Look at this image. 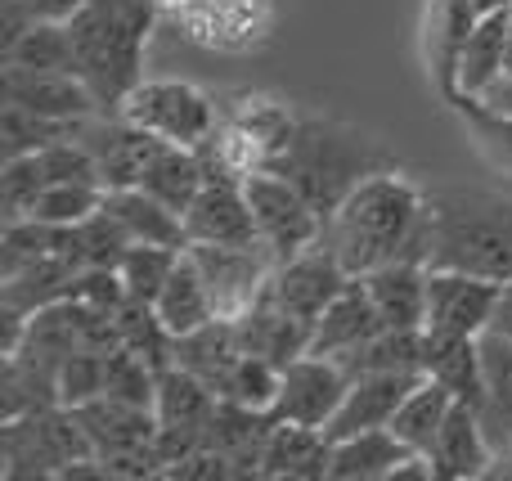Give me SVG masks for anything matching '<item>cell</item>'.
<instances>
[{
	"instance_id": "20",
	"label": "cell",
	"mask_w": 512,
	"mask_h": 481,
	"mask_svg": "<svg viewBox=\"0 0 512 481\" xmlns=\"http://www.w3.org/2000/svg\"><path fill=\"white\" fill-rule=\"evenodd\" d=\"M387 329H423L427 320V261L400 257L360 275Z\"/></svg>"
},
{
	"instance_id": "22",
	"label": "cell",
	"mask_w": 512,
	"mask_h": 481,
	"mask_svg": "<svg viewBox=\"0 0 512 481\" xmlns=\"http://www.w3.org/2000/svg\"><path fill=\"white\" fill-rule=\"evenodd\" d=\"M405 455H414V450L391 428L355 432V437L333 441V450H328V481H391Z\"/></svg>"
},
{
	"instance_id": "2",
	"label": "cell",
	"mask_w": 512,
	"mask_h": 481,
	"mask_svg": "<svg viewBox=\"0 0 512 481\" xmlns=\"http://www.w3.org/2000/svg\"><path fill=\"white\" fill-rule=\"evenodd\" d=\"M158 5L153 0H86L68 18L72 72L90 86L104 113H122L126 95L144 81V50H149Z\"/></svg>"
},
{
	"instance_id": "10",
	"label": "cell",
	"mask_w": 512,
	"mask_h": 481,
	"mask_svg": "<svg viewBox=\"0 0 512 481\" xmlns=\"http://www.w3.org/2000/svg\"><path fill=\"white\" fill-rule=\"evenodd\" d=\"M499 288L490 279L463 275V270L427 266V320L423 333L432 338H481L495 324Z\"/></svg>"
},
{
	"instance_id": "23",
	"label": "cell",
	"mask_w": 512,
	"mask_h": 481,
	"mask_svg": "<svg viewBox=\"0 0 512 481\" xmlns=\"http://www.w3.org/2000/svg\"><path fill=\"white\" fill-rule=\"evenodd\" d=\"M481 374H486V392H481V423H486L490 441L499 450L512 446V333L486 329L481 333Z\"/></svg>"
},
{
	"instance_id": "43",
	"label": "cell",
	"mask_w": 512,
	"mask_h": 481,
	"mask_svg": "<svg viewBox=\"0 0 512 481\" xmlns=\"http://www.w3.org/2000/svg\"><path fill=\"white\" fill-rule=\"evenodd\" d=\"M504 72H512V36H508V63H504Z\"/></svg>"
},
{
	"instance_id": "36",
	"label": "cell",
	"mask_w": 512,
	"mask_h": 481,
	"mask_svg": "<svg viewBox=\"0 0 512 481\" xmlns=\"http://www.w3.org/2000/svg\"><path fill=\"white\" fill-rule=\"evenodd\" d=\"M454 108L463 113L468 140L477 144V153L490 162L495 171L512 176V117H499L490 108H481L477 99H454Z\"/></svg>"
},
{
	"instance_id": "19",
	"label": "cell",
	"mask_w": 512,
	"mask_h": 481,
	"mask_svg": "<svg viewBox=\"0 0 512 481\" xmlns=\"http://www.w3.org/2000/svg\"><path fill=\"white\" fill-rule=\"evenodd\" d=\"M508 36H512V9L481 14L477 23L468 27V36H463V45H459V59H454L450 99H477L490 81L504 77Z\"/></svg>"
},
{
	"instance_id": "29",
	"label": "cell",
	"mask_w": 512,
	"mask_h": 481,
	"mask_svg": "<svg viewBox=\"0 0 512 481\" xmlns=\"http://www.w3.org/2000/svg\"><path fill=\"white\" fill-rule=\"evenodd\" d=\"M450 410H454V392H450V387L436 383V378H423V383H418L414 392L400 401L396 419H391V432H396V437L405 441L414 455H427V450L436 446V437H441Z\"/></svg>"
},
{
	"instance_id": "35",
	"label": "cell",
	"mask_w": 512,
	"mask_h": 481,
	"mask_svg": "<svg viewBox=\"0 0 512 481\" xmlns=\"http://www.w3.org/2000/svg\"><path fill=\"white\" fill-rule=\"evenodd\" d=\"M0 63H9V68H68L72 72L68 23H32L18 36L14 50L0 54Z\"/></svg>"
},
{
	"instance_id": "38",
	"label": "cell",
	"mask_w": 512,
	"mask_h": 481,
	"mask_svg": "<svg viewBox=\"0 0 512 481\" xmlns=\"http://www.w3.org/2000/svg\"><path fill=\"white\" fill-rule=\"evenodd\" d=\"M50 176L41 167V153H23V158H5V176H0V207L5 221H23L32 216L36 198L45 194Z\"/></svg>"
},
{
	"instance_id": "26",
	"label": "cell",
	"mask_w": 512,
	"mask_h": 481,
	"mask_svg": "<svg viewBox=\"0 0 512 481\" xmlns=\"http://www.w3.org/2000/svg\"><path fill=\"white\" fill-rule=\"evenodd\" d=\"M328 450L333 441L319 428H301V423H279L265 441V459H261V477H328Z\"/></svg>"
},
{
	"instance_id": "37",
	"label": "cell",
	"mask_w": 512,
	"mask_h": 481,
	"mask_svg": "<svg viewBox=\"0 0 512 481\" xmlns=\"http://www.w3.org/2000/svg\"><path fill=\"white\" fill-rule=\"evenodd\" d=\"M108 387V351H72V356L59 360V405L77 410V405H90L95 396H104Z\"/></svg>"
},
{
	"instance_id": "17",
	"label": "cell",
	"mask_w": 512,
	"mask_h": 481,
	"mask_svg": "<svg viewBox=\"0 0 512 481\" xmlns=\"http://www.w3.org/2000/svg\"><path fill=\"white\" fill-rule=\"evenodd\" d=\"M77 419L99 459H117V455H135V450L158 446V414L149 405L95 396L90 405H77Z\"/></svg>"
},
{
	"instance_id": "30",
	"label": "cell",
	"mask_w": 512,
	"mask_h": 481,
	"mask_svg": "<svg viewBox=\"0 0 512 481\" xmlns=\"http://www.w3.org/2000/svg\"><path fill=\"white\" fill-rule=\"evenodd\" d=\"M95 122V117H90ZM90 122H54V117H41L23 104H0V149L5 158H23V153H41L59 140H72V135H86Z\"/></svg>"
},
{
	"instance_id": "13",
	"label": "cell",
	"mask_w": 512,
	"mask_h": 481,
	"mask_svg": "<svg viewBox=\"0 0 512 481\" xmlns=\"http://www.w3.org/2000/svg\"><path fill=\"white\" fill-rule=\"evenodd\" d=\"M0 68H5L0 90L9 104H23L41 117H54V122H90L104 113L90 86L68 68H9V63H0Z\"/></svg>"
},
{
	"instance_id": "8",
	"label": "cell",
	"mask_w": 512,
	"mask_h": 481,
	"mask_svg": "<svg viewBox=\"0 0 512 481\" xmlns=\"http://www.w3.org/2000/svg\"><path fill=\"white\" fill-rule=\"evenodd\" d=\"M221 405V396L194 378L189 369L171 365L167 374L158 378V401H153V414H158V455L162 464H180L194 450H203L207 428H212V414Z\"/></svg>"
},
{
	"instance_id": "6",
	"label": "cell",
	"mask_w": 512,
	"mask_h": 481,
	"mask_svg": "<svg viewBox=\"0 0 512 481\" xmlns=\"http://www.w3.org/2000/svg\"><path fill=\"white\" fill-rule=\"evenodd\" d=\"M243 189H248L256 234H261V243L279 261L297 257V252L315 248V243L324 239V212L274 167L248 171V176H243Z\"/></svg>"
},
{
	"instance_id": "41",
	"label": "cell",
	"mask_w": 512,
	"mask_h": 481,
	"mask_svg": "<svg viewBox=\"0 0 512 481\" xmlns=\"http://www.w3.org/2000/svg\"><path fill=\"white\" fill-rule=\"evenodd\" d=\"M490 329H499V333H512V279L504 288H499V311H495V324Z\"/></svg>"
},
{
	"instance_id": "25",
	"label": "cell",
	"mask_w": 512,
	"mask_h": 481,
	"mask_svg": "<svg viewBox=\"0 0 512 481\" xmlns=\"http://www.w3.org/2000/svg\"><path fill=\"white\" fill-rule=\"evenodd\" d=\"M239 324V338H243V351H256V356L274 360V365H288V360L306 356V342H310V329L301 320H292L270 293H261V302L252 306Z\"/></svg>"
},
{
	"instance_id": "42",
	"label": "cell",
	"mask_w": 512,
	"mask_h": 481,
	"mask_svg": "<svg viewBox=\"0 0 512 481\" xmlns=\"http://www.w3.org/2000/svg\"><path fill=\"white\" fill-rule=\"evenodd\" d=\"M472 9H477V18L481 14H499V9H512V0H472Z\"/></svg>"
},
{
	"instance_id": "31",
	"label": "cell",
	"mask_w": 512,
	"mask_h": 481,
	"mask_svg": "<svg viewBox=\"0 0 512 481\" xmlns=\"http://www.w3.org/2000/svg\"><path fill=\"white\" fill-rule=\"evenodd\" d=\"M180 252L185 248H162V243H131V252L122 257L117 275H122V288H126V302H140V306H153L162 293V284L171 279L176 270Z\"/></svg>"
},
{
	"instance_id": "14",
	"label": "cell",
	"mask_w": 512,
	"mask_h": 481,
	"mask_svg": "<svg viewBox=\"0 0 512 481\" xmlns=\"http://www.w3.org/2000/svg\"><path fill=\"white\" fill-rule=\"evenodd\" d=\"M423 378H427L423 369H396V374H360V378H351V392H346L342 410L333 414V423L324 428V437L342 441V437H355V432H369V428H391L400 401H405Z\"/></svg>"
},
{
	"instance_id": "40",
	"label": "cell",
	"mask_w": 512,
	"mask_h": 481,
	"mask_svg": "<svg viewBox=\"0 0 512 481\" xmlns=\"http://www.w3.org/2000/svg\"><path fill=\"white\" fill-rule=\"evenodd\" d=\"M477 104L490 108V113H499V117H512V72H504L499 81H490V86L477 95Z\"/></svg>"
},
{
	"instance_id": "3",
	"label": "cell",
	"mask_w": 512,
	"mask_h": 481,
	"mask_svg": "<svg viewBox=\"0 0 512 481\" xmlns=\"http://www.w3.org/2000/svg\"><path fill=\"white\" fill-rule=\"evenodd\" d=\"M270 167L288 176L328 221L360 180L396 167V158H391L387 144L364 135L360 126L333 122V117H292V131L274 149Z\"/></svg>"
},
{
	"instance_id": "11",
	"label": "cell",
	"mask_w": 512,
	"mask_h": 481,
	"mask_svg": "<svg viewBox=\"0 0 512 481\" xmlns=\"http://www.w3.org/2000/svg\"><path fill=\"white\" fill-rule=\"evenodd\" d=\"M346 392H351V374L342 369V360L328 356H297L283 365L279 396H274V419L279 423H301V428L324 432L333 423V414L342 410Z\"/></svg>"
},
{
	"instance_id": "16",
	"label": "cell",
	"mask_w": 512,
	"mask_h": 481,
	"mask_svg": "<svg viewBox=\"0 0 512 481\" xmlns=\"http://www.w3.org/2000/svg\"><path fill=\"white\" fill-rule=\"evenodd\" d=\"M86 140L99 158V180H104L108 194H113V189H135L144 180V171L153 167V158L167 149V140H158L153 131L126 122V117H113V122H104V126L90 122Z\"/></svg>"
},
{
	"instance_id": "32",
	"label": "cell",
	"mask_w": 512,
	"mask_h": 481,
	"mask_svg": "<svg viewBox=\"0 0 512 481\" xmlns=\"http://www.w3.org/2000/svg\"><path fill=\"white\" fill-rule=\"evenodd\" d=\"M279 378H283V365L256 356V351H243L239 365H234L230 378L221 383V401H239V405H248V410H274Z\"/></svg>"
},
{
	"instance_id": "7",
	"label": "cell",
	"mask_w": 512,
	"mask_h": 481,
	"mask_svg": "<svg viewBox=\"0 0 512 481\" xmlns=\"http://www.w3.org/2000/svg\"><path fill=\"white\" fill-rule=\"evenodd\" d=\"M189 252L212 288L221 320H243L261 302L265 284L279 266V257L265 243H189Z\"/></svg>"
},
{
	"instance_id": "18",
	"label": "cell",
	"mask_w": 512,
	"mask_h": 481,
	"mask_svg": "<svg viewBox=\"0 0 512 481\" xmlns=\"http://www.w3.org/2000/svg\"><path fill=\"white\" fill-rule=\"evenodd\" d=\"M495 455H499V446L490 441L481 414L472 410V405H459V401H454V410H450V419H445L436 446L427 450L432 473L441 481H477V477H486V468L495 464Z\"/></svg>"
},
{
	"instance_id": "21",
	"label": "cell",
	"mask_w": 512,
	"mask_h": 481,
	"mask_svg": "<svg viewBox=\"0 0 512 481\" xmlns=\"http://www.w3.org/2000/svg\"><path fill=\"white\" fill-rule=\"evenodd\" d=\"M153 311H158V320L167 324L171 338H185V333L203 329V324L221 320L216 315V302H212V288H207L203 270H198L194 252H180L176 270H171V279L162 284L158 302H153Z\"/></svg>"
},
{
	"instance_id": "39",
	"label": "cell",
	"mask_w": 512,
	"mask_h": 481,
	"mask_svg": "<svg viewBox=\"0 0 512 481\" xmlns=\"http://www.w3.org/2000/svg\"><path fill=\"white\" fill-rule=\"evenodd\" d=\"M27 9H32L36 23H68L72 14H77L86 0H23Z\"/></svg>"
},
{
	"instance_id": "34",
	"label": "cell",
	"mask_w": 512,
	"mask_h": 481,
	"mask_svg": "<svg viewBox=\"0 0 512 481\" xmlns=\"http://www.w3.org/2000/svg\"><path fill=\"white\" fill-rule=\"evenodd\" d=\"M108 189L104 185H81V180H50L45 194L36 198L32 216L50 225H81L86 216H95L104 207Z\"/></svg>"
},
{
	"instance_id": "9",
	"label": "cell",
	"mask_w": 512,
	"mask_h": 481,
	"mask_svg": "<svg viewBox=\"0 0 512 481\" xmlns=\"http://www.w3.org/2000/svg\"><path fill=\"white\" fill-rule=\"evenodd\" d=\"M203 158H207V185L198 189V198L185 212L189 243H261L243 176L216 158L212 144H203Z\"/></svg>"
},
{
	"instance_id": "1",
	"label": "cell",
	"mask_w": 512,
	"mask_h": 481,
	"mask_svg": "<svg viewBox=\"0 0 512 481\" xmlns=\"http://www.w3.org/2000/svg\"><path fill=\"white\" fill-rule=\"evenodd\" d=\"M324 243L351 275H369L400 257L427 261V189L400 167L373 171L324 221Z\"/></svg>"
},
{
	"instance_id": "44",
	"label": "cell",
	"mask_w": 512,
	"mask_h": 481,
	"mask_svg": "<svg viewBox=\"0 0 512 481\" xmlns=\"http://www.w3.org/2000/svg\"><path fill=\"white\" fill-rule=\"evenodd\" d=\"M508 455H512V446H508Z\"/></svg>"
},
{
	"instance_id": "33",
	"label": "cell",
	"mask_w": 512,
	"mask_h": 481,
	"mask_svg": "<svg viewBox=\"0 0 512 481\" xmlns=\"http://www.w3.org/2000/svg\"><path fill=\"white\" fill-rule=\"evenodd\" d=\"M131 230L122 225V216L113 212V207H99L95 216H86V221L77 225V248H81V261L86 266H108L117 270L122 266V257L131 252Z\"/></svg>"
},
{
	"instance_id": "5",
	"label": "cell",
	"mask_w": 512,
	"mask_h": 481,
	"mask_svg": "<svg viewBox=\"0 0 512 481\" xmlns=\"http://www.w3.org/2000/svg\"><path fill=\"white\" fill-rule=\"evenodd\" d=\"M126 122L153 131L167 144H185V149H203L216 140L221 131V113H216V99L207 90H198L194 81H140V86L126 95L122 113Z\"/></svg>"
},
{
	"instance_id": "15",
	"label": "cell",
	"mask_w": 512,
	"mask_h": 481,
	"mask_svg": "<svg viewBox=\"0 0 512 481\" xmlns=\"http://www.w3.org/2000/svg\"><path fill=\"white\" fill-rule=\"evenodd\" d=\"M382 329H387V324H382V315H378V306H373L364 279L355 275L351 284H346L342 293L324 306V315H319L315 329H310L306 351H310V356L346 360L351 351H360L369 338H378Z\"/></svg>"
},
{
	"instance_id": "27",
	"label": "cell",
	"mask_w": 512,
	"mask_h": 481,
	"mask_svg": "<svg viewBox=\"0 0 512 481\" xmlns=\"http://www.w3.org/2000/svg\"><path fill=\"white\" fill-rule=\"evenodd\" d=\"M203 185H207V158L203 149H185V144H167L140 180L144 194H153L158 203H167L180 216L189 212V203L198 198Z\"/></svg>"
},
{
	"instance_id": "28",
	"label": "cell",
	"mask_w": 512,
	"mask_h": 481,
	"mask_svg": "<svg viewBox=\"0 0 512 481\" xmlns=\"http://www.w3.org/2000/svg\"><path fill=\"white\" fill-rule=\"evenodd\" d=\"M122 225L131 230L135 243H162V248H189V234H185V216L171 212L167 203H158L153 194H144L140 185L135 189H113L104 198Z\"/></svg>"
},
{
	"instance_id": "12",
	"label": "cell",
	"mask_w": 512,
	"mask_h": 481,
	"mask_svg": "<svg viewBox=\"0 0 512 481\" xmlns=\"http://www.w3.org/2000/svg\"><path fill=\"white\" fill-rule=\"evenodd\" d=\"M351 279L355 275L333 257V248L319 239L315 248L297 252V257H283L279 266H274L265 293H270L274 302L292 315V320H301L306 329H315V320L324 315V306L333 302V297L342 293Z\"/></svg>"
},
{
	"instance_id": "4",
	"label": "cell",
	"mask_w": 512,
	"mask_h": 481,
	"mask_svg": "<svg viewBox=\"0 0 512 481\" xmlns=\"http://www.w3.org/2000/svg\"><path fill=\"white\" fill-rule=\"evenodd\" d=\"M427 266L508 284L512 198L490 189H427Z\"/></svg>"
},
{
	"instance_id": "24",
	"label": "cell",
	"mask_w": 512,
	"mask_h": 481,
	"mask_svg": "<svg viewBox=\"0 0 512 481\" xmlns=\"http://www.w3.org/2000/svg\"><path fill=\"white\" fill-rule=\"evenodd\" d=\"M243 356V338L234 320H212L203 329L176 338V365L189 369L194 378H203L216 396H221V383L230 378V369L239 365Z\"/></svg>"
}]
</instances>
